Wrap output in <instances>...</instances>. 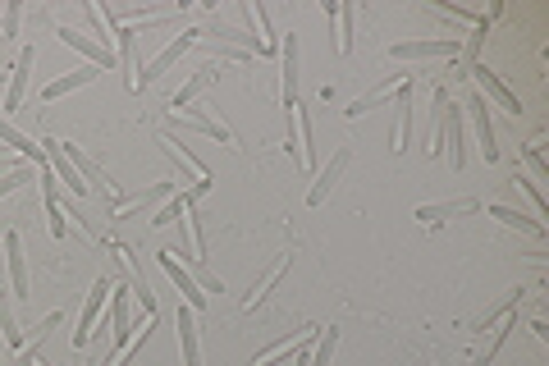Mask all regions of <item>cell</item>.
I'll use <instances>...</instances> for the list:
<instances>
[{
  "label": "cell",
  "mask_w": 549,
  "mask_h": 366,
  "mask_svg": "<svg viewBox=\"0 0 549 366\" xmlns=\"http://www.w3.org/2000/svg\"><path fill=\"white\" fill-rule=\"evenodd\" d=\"M0 147H10V151H19L23 161L33 165V170H46V151L37 147L33 138H28V133L19 129V124H10V119L0 115Z\"/></svg>",
  "instance_id": "20"
},
{
  "label": "cell",
  "mask_w": 549,
  "mask_h": 366,
  "mask_svg": "<svg viewBox=\"0 0 549 366\" xmlns=\"http://www.w3.org/2000/svg\"><path fill=\"white\" fill-rule=\"evenodd\" d=\"M23 183H33V165H28V161H19V165H14V170H5V174H0V197L19 193Z\"/></svg>",
  "instance_id": "32"
},
{
  "label": "cell",
  "mask_w": 549,
  "mask_h": 366,
  "mask_svg": "<svg viewBox=\"0 0 549 366\" xmlns=\"http://www.w3.org/2000/svg\"><path fill=\"white\" fill-rule=\"evenodd\" d=\"M293 138H298V165L302 170H321V151H316V119L307 106H293Z\"/></svg>",
  "instance_id": "15"
},
{
  "label": "cell",
  "mask_w": 549,
  "mask_h": 366,
  "mask_svg": "<svg viewBox=\"0 0 549 366\" xmlns=\"http://www.w3.org/2000/svg\"><path fill=\"white\" fill-rule=\"evenodd\" d=\"M170 124L174 129H188V133H202V138H216V142H234L225 119L206 115V110H170Z\"/></svg>",
  "instance_id": "18"
},
{
  "label": "cell",
  "mask_w": 549,
  "mask_h": 366,
  "mask_svg": "<svg viewBox=\"0 0 549 366\" xmlns=\"http://www.w3.org/2000/svg\"><path fill=\"white\" fill-rule=\"evenodd\" d=\"M522 161H527V170H531V183L549 179V165H545V156H540V142H527V147H522Z\"/></svg>",
  "instance_id": "33"
},
{
  "label": "cell",
  "mask_w": 549,
  "mask_h": 366,
  "mask_svg": "<svg viewBox=\"0 0 549 366\" xmlns=\"http://www.w3.org/2000/svg\"><path fill=\"white\" fill-rule=\"evenodd\" d=\"M197 42H202V28H183L179 37H170V42H165L161 51L151 55L147 65H142L138 87H133V92H142V87H147V83H156V78H161V74H170V69L179 65V60H183V55H188V51H193Z\"/></svg>",
  "instance_id": "1"
},
{
  "label": "cell",
  "mask_w": 549,
  "mask_h": 366,
  "mask_svg": "<svg viewBox=\"0 0 549 366\" xmlns=\"http://www.w3.org/2000/svg\"><path fill=\"white\" fill-rule=\"evenodd\" d=\"M14 165H19V161H14V156H10V151H5V147H0V174H5V170H14Z\"/></svg>",
  "instance_id": "38"
},
{
  "label": "cell",
  "mask_w": 549,
  "mask_h": 366,
  "mask_svg": "<svg viewBox=\"0 0 549 366\" xmlns=\"http://www.w3.org/2000/svg\"><path fill=\"white\" fill-rule=\"evenodd\" d=\"M440 142H444V161L453 170H467V119H463V106H453V101H444Z\"/></svg>",
  "instance_id": "4"
},
{
  "label": "cell",
  "mask_w": 549,
  "mask_h": 366,
  "mask_svg": "<svg viewBox=\"0 0 549 366\" xmlns=\"http://www.w3.org/2000/svg\"><path fill=\"white\" fill-rule=\"evenodd\" d=\"M33 65H37V51H33V46H23V51L14 55L10 78H5V115L23 110V101H28V87H33Z\"/></svg>",
  "instance_id": "9"
},
{
  "label": "cell",
  "mask_w": 549,
  "mask_h": 366,
  "mask_svg": "<svg viewBox=\"0 0 549 366\" xmlns=\"http://www.w3.org/2000/svg\"><path fill=\"white\" fill-rule=\"evenodd\" d=\"M527 330H531V334H536L540 344H545V339H549V325H545V321H531V325H527Z\"/></svg>",
  "instance_id": "37"
},
{
  "label": "cell",
  "mask_w": 549,
  "mask_h": 366,
  "mask_svg": "<svg viewBox=\"0 0 549 366\" xmlns=\"http://www.w3.org/2000/svg\"><path fill=\"white\" fill-rule=\"evenodd\" d=\"M298 83H302V42L298 33L280 37V97L284 106H298Z\"/></svg>",
  "instance_id": "8"
},
{
  "label": "cell",
  "mask_w": 549,
  "mask_h": 366,
  "mask_svg": "<svg viewBox=\"0 0 549 366\" xmlns=\"http://www.w3.org/2000/svg\"><path fill=\"white\" fill-rule=\"evenodd\" d=\"M5 78H10V74H0V83H5Z\"/></svg>",
  "instance_id": "39"
},
{
  "label": "cell",
  "mask_w": 549,
  "mask_h": 366,
  "mask_svg": "<svg viewBox=\"0 0 549 366\" xmlns=\"http://www.w3.org/2000/svg\"><path fill=\"white\" fill-rule=\"evenodd\" d=\"M156 142H161L165 156H170V161L179 165L183 174H188V193H193V197H206V193H211V183H216V179H211V165H202L193 151L183 147V142H174L170 133H156Z\"/></svg>",
  "instance_id": "3"
},
{
  "label": "cell",
  "mask_w": 549,
  "mask_h": 366,
  "mask_svg": "<svg viewBox=\"0 0 549 366\" xmlns=\"http://www.w3.org/2000/svg\"><path fill=\"white\" fill-rule=\"evenodd\" d=\"M216 78H220V69H216V65H202L197 74H188V83H183L179 92L170 97V110H188V106H193V101L206 92V87L216 83Z\"/></svg>",
  "instance_id": "24"
},
{
  "label": "cell",
  "mask_w": 549,
  "mask_h": 366,
  "mask_svg": "<svg viewBox=\"0 0 549 366\" xmlns=\"http://www.w3.org/2000/svg\"><path fill=\"white\" fill-rule=\"evenodd\" d=\"M110 289L115 284L101 275L97 284H92V293L83 298V307H78V325H74V348H83L92 334H97V325H101V312H106V302H110Z\"/></svg>",
  "instance_id": "6"
},
{
  "label": "cell",
  "mask_w": 549,
  "mask_h": 366,
  "mask_svg": "<svg viewBox=\"0 0 549 366\" xmlns=\"http://www.w3.org/2000/svg\"><path fill=\"white\" fill-rule=\"evenodd\" d=\"M174 330H179V353H183V366H202V330H197V312L183 307L174 312Z\"/></svg>",
  "instance_id": "19"
},
{
  "label": "cell",
  "mask_w": 549,
  "mask_h": 366,
  "mask_svg": "<svg viewBox=\"0 0 549 366\" xmlns=\"http://www.w3.org/2000/svg\"><path fill=\"white\" fill-rule=\"evenodd\" d=\"M394 129H389V151H394V156H403V151L412 147V115H417V110H412V83L408 78H403L399 87H394Z\"/></svg>",
  "instance_id": "10"
},
{
  "label": "cell",
  "mask_w": 549,
  "mask_h": 366,
  "mask_svg": "<svg viewBox=\"0 0 549 366\" xmlns=\"http://www.w3.org/2000/svg\"><path fill=\"white\" fill-rule=\"evenodd\" d=\"M508 334H513V316H504V321L495 325V330H490V344L481 348V353H476V366H490L499 357V348L508 344Z\"/></svg>",
  "instance_id": "30"
},
{
  "label": "cell",
  "mask_w": 549,
  "mask_h": 366,
  "mask_svg": "<svg viewBox=\"0 0 549 366\" xmlns=\"http://www.w3.org/2000/svg\"><path fill=\"white\" fill-rule=\"evenodd\" d=\"M463 110L472 115V124H476V147H481V161L495 165L499 161V142H495V119H490L485 97H481V92H472V101H467Z\"/></svg>",
  "instance_id": "13"
},
{
  "label": "cell",
  "mask_w": 549,
  "mask_h": 366,
  "mask_svg": "<svg viewBox=\"0 0 549 366\" xmlns=\"http://www.w3.org/2000/svg\"><path fill=\"white\" fill-rule=\"evenodd\" d=\"M5 266H10V298L28 302L33 284H28V257H23V238L14 229H5Z\"/></svg>",
  "instance_id": "17"
},
{
  "label": "cell",
  "mask_w": 549,
  "mask_h": 366,
  "mask_svg": "<svg viewBox=\"0 0 549 366\" xmlns=\"http://www.w3.org/2000/svg\"><path fill=\"white\" fill-rule=\"evenodd\" d=\"M353 28H357V5H339V42H334L339 55L353 51Z\"/></svg>",
  "instance_id": "31"
},
{
  "label": "cell",
  "mask_w": 549,
  "mask_h": 366,
  "mask_svg": "<svg viewBox=\"0 0 549 366\" xmlns=\"http://www.w3.org/2000/svg\"><path fill=\"white\" fill-rule=\"evenodd\" d=\"M467 74H472V78H476V87H481L485 97H495V101H499V106H504V110H508V115H522V101H517V97H513V87H504V78H499V74H495V69H485V65H481V60H476V65H472V69H467Z\"/></svg>",
  "instance_id": "21"
},
{
  "label": "cell",
  "mask_w": 549,
  "mask_h": 366,
  "mask_svg": "<svg viewBox=\"0 0 549 366\" xmlns=\"http://www.w3.org/2000/svg\"><path fill=\"white\" fill-rule=\"evenodd\" d=\"M399 83H403V74H389V78H385V83H380V87H376V92H366V97L348 101V110H344V115H348V119H362V115H366V110H376V106H380V101H389V97H394V87H399Z\"/></svg>",
  "instance_id": "27"
},
{
  "label": "cell",
  "mask_w": 549,
  "mask_h": 366,
  "mask_svg": "<svg viewBox=\"0 0 549 366\" xmlns=\"http://www.w3.org/2000/svg\"><path fill=\"white\" fill-rule=\"evenodd\" d=\"M463 42L458 37H426V42H394L389 60H458Z\"/></svg>",
  "instance_id": "5"
},
{
  "label": "cell",
  "mask_w": 549,
  "mask_h": 366,
  "mask_svg": "<svg viewBox=\"0 0 549 366\" xmlns=\"http://www.w3.org/2000/svg\"><path fill=\"white\" fill-rule=\"evenodd\" d=\"M179 238L183 248H188V261L193 266H206V234H202V220H197V197L188 193V202H183L179 211Z\"/></svg>",
  "instance_id": "16"
},
{
  "label": "cell",
  "mask_w": 549,
  "mask_h": 366,
  "mask_svg": "<svg viewBox=\"0 0 549 366\" xmlns=\"http://www.w3.org/2000/svg\"><path fill=\"white\" fill-rule=\"evenodd\" d=\"M183 202H188V193H174V197H170V202H165V206H161V211H156V216H151V225H170V220H179Z\"/></svg>",
  "instance_id": "34"
},
{
  "label": "cell",
  "mask_w": 549,
  "mask_h": 366,
  "mask_svg": "<svg viewBox=\"0 0 549 366\" xmlns=\"http://www.w3.org/2000/svg\"><path fill=\"white\" fill-rule=\"evenodd\" d=\"M476 197H458V202H435V206H417V220L421 225H444V220L453 216H467V211H476Z\"/></svg>",
  "instance_id": "25"
},
{
  "label": "cell",
  "mask_w": 549,
  "mask_h": 366,
  "mask_svg": "<svg viewBox=\"0 0 549 366\" xmlns=\"http://www.w3.org/2000/svg\"><path fill=\"white\" fill-rule=\"evenodd\" d=\"M55 37H60V46H69V51L87 55V65H97V69H115V65H119V55L92 42V33H78V28H69V23H65V28H55Z\"/></svg>",
  "instance_id": "14"
},
{
  "label": "cell",
  "mask_w": 549,
  "mask_h": 366,
  "mask_svg": "<svg viewBox=\"0 0 549 366\" xmlns=\"http://www.w3.org/2000/svg\"><path fill=\"white\" fill-rule=\"evenodd\" d=\"M485 211H490L499 225L522 229V234H531V238H545V220H531V216H522V211H513V206H504V202H490Z\"/></svg>",
  "instance_id": "26"
},
{
  "label": "cell",
  "mask_w": 549,
  "mask_h": 366,
  "mask_svg": "<svg viewBox=\"0 0 549 366\" xmlns=\"http://www.w3.org/2000/svg\"><path fill=\"white\" fill-rule=\"evenodd\" d=\"M174 193H179V188H174V179L151 183L142 197H133V202H124V206H110V220H138V216H147V211H161Z\"/></svg>",
  "instance_id": "11"
},
{
  "label": "cell",
  "mask_w": 549,
  "mask_h": 366,
  "mask_svg": "<svg viewBox=\"0 0 549 366\" xmlns=\"http://www.w3.org/2000/svg\"><path fill=\"white\" fill-rule=\"evenodd\" d=\"M97 74H101L97 65H78L74 74H60V78H51V83H42V101H46V106H51V101L69 97V92H78V87L97 83Z\"/></svg>",
  "instance_id": "23"
},
{
  "label": "cell",
  "mask_w": 549,
  "mask_h": 366,
  "mask_svg": "<svg viewBox=\"0 0 549 366\" xmlns=\"http://www.w3.org/2000/svg\"><path fill=\"white\" fill-rule=\"evenodd\" d=\"M289 266H293V252H280V257H275V266H270V270H266V275H261L257 284H252V293H248V298H243V307H248V312H257L261 302H266L270 293H275V289H280V284H284V275H289Z\"/></svg>",
  "instance_id": "22"
},
{
  "label": "cell",
  "mask_w": 549,
  "mask_h": 366,
  "mask_svg": "<svg viewBox=\"0 0 549 366\" xmlns=\"http://www.w3.org/2000/svg\"><path fill=\"white\" fill-rule=\"evenodd\" d=\"M106 325H115V330H110V348H106V357H101V366H110V353H124V348L133 344V334L142 330V325H133V316H129V289H124V284H115V289H110V321Z\"/></svg>",
  "instance_id": "2"
},
{
  "label": "cell",
  "mask_w": 549,
  "mask_h": 366,
  "mask_svg": "<svg viewBox=\"0 0 549 366\" xmlns=\"http://www.w3.org/2000/svg\"><path fill=\"white\" fill-rule=\"evenodd\" d=\"M156 261H161V270H165V275H170V280H174V289H179V302H183V307H193V312H202V307H206V293H202V284H197L193 275L183 270V261L174 257V252H156Z\"/></svg>",
  "instance_id": "12"
},
{
  "label": "cell",
  "mask_w": 549,
  "mask_h": 366,
  "mask_svg": "<svg viewBox=\"0 0 549 366\" xmlns=\"http://www.w3.org/2000/svg\"><path fill=\"white\" fill-rule=\"evenodd\" d=\"M517 188H522V193L531 197V206H536V216H545L549 211V202H545V193H540V183H531V179H513Z\"/></svg>",
  "instance_id": "35"
},
{
  "label": "cell",
  "mask_w": 549,
  "mask_h": 366,
  "mask_svg": "<svg viewBox=\"0 0 549 366\" xmlns=\"http://www.w3.org/2000/svg\"><path fill=\"white\" fill-rule=\"evenodd\" d=\"M60 147H65L69 165H74V170L83 174V183H87V188H97V183H106V170H101V165L92 161V156H87L83 147H74V142H60Z\"/></svg>",
  "instance_id": "28"
},
{
  "label": "cell",
  "mask_w": 549,
  "mask_h": 366,
  "mask_svg": "<svg viewBox=\"0 0 549 366\" xmlns=\"http://www.w3.org/2000/svg\"><path fill=\"white\" fill-rule=\"evenodd\" d=\"M348 165H353V147H334L330 151V161L316 170V183L307 188V206H325V197L339 188V179L348 174Z\"/></svg>",
  "instance_id": "7"
},
{
  "label": "cell",
  "mask_w": 549,
  "mask_h": 366,
  "mask_svg": "<svg viewBox=\"0 0 549 366\" xmlns=\"http://www.w3.org/2000/svg\"><path fill=\"white\" fill-rule=\"evenodd\" d=\"M19 23H23V5L10 0V5H5V37H19Z\"/></svg>",
  "instance_id": "36"
},
{
  "label": "cell",
  "mask_w": 549,
  "mask_h": 366,
  "mask_svg": "<svg viewBox=\"0 0 549 366\" xmlns=\"http://www.w3.org/2000/svg\"><path fill=\"white\" fill-rule=\"evenodd\" d=\"M517 302H522V289H508V293H504V298H499V302H495V307H490V312H485V316H481V321H476V325H472V330H476V334H490V330H495V325H499V321H504V316H513V312H517Z\"/></svg>",
  "instance_id": "29"
}]
</instances>
